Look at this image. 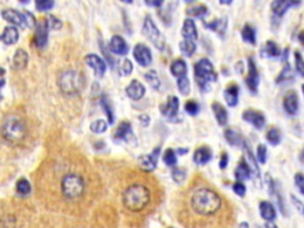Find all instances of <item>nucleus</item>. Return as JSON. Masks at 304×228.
Wrapping results in <instances>:
<instances>
[{"mask_svg": "<svg viewBox=\"0 0 304 228\" xmlns=\"http://www.w3.org/2000/svg\"><path fill=\"white\" fill-rule=\"evenodd\" d=\"M189 208L200 219H213L222 210V197L208 187H198L190 193Z\"/></svg>", "mask_w": 304, "mask_h": 228, "instance_id": "f257e3e1", "label": "nucleus"}, {"mask_svg": "<svg viewBox=\"0 0 304 228\" xmlns=\"http://www.w3.org/2000/svg\"><path fill=\"white\" fill-rule=\"evenodd\" d=\"M58 193L61 200L75 205L81 202L87 194V179L80 170H64L58 178Z\"/></svg>", "mask_w": 304, "mask_h": 228, "instance_id": "f03ea898", "label": "nucleus"}, {"mask_svg": "<svg viewBox=\"0 0 304 228\" xmlns=\"http://www.w3.org/2000/svg\"><path fill=\"white\" fill-rule=\"evenodd\" d=\"M122 201L125 209L132 213H138L147 207L151 201V193L145 184L132 183L123 192Z\"/></svg>", "mask_w": 304, "mask_h": 228, "instance_id": "7ed1b4c3", "label": "nucleus"}, {"mask_svg": "<svg viewBox=\"0 0 304 228\" xmlns=\"http://www.w3.org/2000/svg\"><path fill=\"white\" fill-rule=\"evenodd\" d=\"M28 135V126L20 114H7L1 124V136L7 143L20 144Z\"/></svg>", "mask_w": 304, "mask_h": 228, "instance_id": "20e7f679", "label": "nucleus"}, {"mask_svg": "<svg viewBox=\"0 0 304 228\" xmlns=\"http://www.w3.org/2000/svg\"><path fill=\"white\" fill-rule=\"evenodd\" d=\"M195 80L197 82L198 88L202 92H208L211 88V83L217 80V75L214 70V66L208 58H201L194 66Z\"/></svg>", "mask_w": 304, "mask_h": 228, "instance_id": "39448f33", "label": "nucleus"}, {"mask_svg": "<svg viewBox=\"0 0 304 228\" xmlns=\"http://www.w3.org/2000/svg\"><path fill=\"white\" fill-rule=\"evenodd\" d=\"M57 85L64 95H76L82 88L81 74L75 69H66L58 76Z\"/></svg>", "mask_w": 304, "mask_h": 228, "instance_id": "423d86ee", "label": "nucleus"}, {"mask_svg": "<svg viewBox=\"0 0 304 228\" xmlns=\"http://www.w3.org/2000/svg\"><path fill=\"white\" fill-rule=\"evenodd\" d=\"M301 5V1L295 0H274L271 2V23L274 28L281 24L284 15L287 12L290 7H296Z\"/></svg>", "mask_w": 304, "mask_h": 228, "instance_id": "0eeeda50", "label": "nucleus"}, {"mask_svg": "<svg viewBox=\"0 0 304 228\" xmlns=\"http://www.w3.org/2000/svg\"><path fill=\"white\" fill-rule=\"evenodd\" d=\"M143 32L145 36L153 43V45L158 48L160 50H163L165 47V39H164L163 35L158 30L156 24L153 23L151 17H146L144 21V26H143Z\"/></svg>", "mask_w": 304, "mask_h": 228, "instance_id": "6e6552de", "label": "nucleus"}, {"mask_svg": "<svg viewBox=\"0 0 304 228\" xmlns=\"http://www.w3.org/2000/svg\"><path fill=\"white\" fill-rule=\"evenodd\" d=\"M247 68H249V73H247V77L245 79V83H246L250 92L252 94H257L258 86H259V71H258L257 64L254 63V60L252 57H250L247 61Z\"/></svg>", "mask_w": 304, "mask_h": 228, "instance_id": "1a4fd4ad", "label": "nucleus"}, {"mask_svg": "<svg viewBox=\"0 0 304 228\" xmlns=\"http://www.w3.org/2000/svg\"><path fill=\"white\" fill-rule=\"evenodd\" d=\"M241 117H243L244 122L251 124L257 130H263L264 126L266 124V119L264 114L262 112L255 111V109H246V111H244Z\"/></svg>", "mask_w": 304, "mask_h": 228, "instance_id": "9d476101", "label": "nucleus"}, {"mask_svg": "<svg viewBox=\"0 0 304 228\" xmlns=\"http://www.w3.org/2000/svg\"><path fill=\"white\" fill-rule=\"evenodd\" d=\"M268 192H270L271 196H273L274 198H276L277 206H278L281 213L283 214L284 216H286L287 210H286V207H285V205H284V198H283V195H282L281 187H279V184L277 183L274 179L271 178L270 176H268Z\"/></svg>", "mask_w": 304, "mask_h": 228, "instance_id": "9b49d317", "label": "nucleus"}, {"mask_svg": "<svg viewBox=\"0 0 304 228\" xmlns=\"http://www.w3.org/2000/svg\"><path fill=\"white\" fill-rule=\"evenodd\" d=\"M161 147H157L150 155H143L138 158V164L142 170L144 171H153L157 166L158 157H160Z\"/></svg>", "mask_w": 304, "mask_h": 228, "instance_id": "f8f14e48", "label": "nucleus"}, {"mask_svg": "<svg viewBox=\"0 0 304 228\" xmlns=\"http://www.w3.org/2000/svg\"><path fill=\"white\" fill-rule=\"evenodd\" d=\"M133 56L134 58H136L137 62H138V64H141L142 67L150 66L152 62L151 50L144 44H137L136 47H134Z\"/></svg>", "mask_w": 304, "mask_h": 228, "instance_id": "ddd939ff", "label": "nucleus"}, {"mask_svg": "<svg viewBox=\"0 0 304 228\" xmlns=\"http://www.w3.org/2000/svg\"><path fill=\"white\" fill-rule=\"evenodd\" d=\"M283 107L284 111L289 115H296L300 108V100H298V95L295 90H289L285 94L283 99Z\"/></svg>", "mask_w": 304, "mask_h": 228, "instance_id": "4468645a", "label": "nucleus"}, {"mask_svg": "<svg viewBox=\"0 0 304 228\" xmlns=\"http://www.w3.org/2000/svg\"><path fill=\"white\" fill-rule=\"evenodd\" d=\"M48 34H49V26L47 20L39 21L36 25V32H35V44L37 48H44L48 42Z\"/></svg>", "mask_w": 304, "mask_h": 228, "instance_id": "2eb2a0df", "label": "nucleus"}, {"mask_svg": "<svg viewBox=\"0 0 304 228\" xmlns=\"http://www.w3.org/2000/svg\"><path fill=\"white\" fill-rule=\"evenodd\" d=\"M86 63L93 69L96 76H104L105 71H106V63L104 62L101 57H99L95 53H89V55L86 56Z\"/></svg>", "mask_w": 304, "mask_h": 228, "instance_id": "dca6fc26", "label": "nucleus"}, {"mask_svg": "<svg viewBox=\"0 0 304 228\" xmlns=\"http://www.w3.org/2000/svg\"><path fill=\"white\" fill-rule=\"evenodd\" d=\"M239 92H240V88L236 83H231L226 87V89L223 90V98L225 101L230 107H235L239 103Z\"/></svg>", "mask_w": 304, "mask_h": 228, "instance_id": "f3484780", "label": "nucleus"}, {"mask_svg": "<svg viewBox=\"0 0 304 228\" xmlns=\"http://www.w3.org/2000/svg\"><path fill=\"white\" fill-rule=\"evenodd\" d=\"M182 36L183 39L185 41H192L196 42L197 41V29H196L195 21H194L192 18H187L183 23L182 26Z\"/></svg>", "mask_w": 304, "mask_h": 228, "instance_id": "a211bd4d", "label": "nucleus"}, {"mask_svg": "<svg viewBox=\"0 0 304 228\" xmlns=\"http://www.w3.org/2000/svg\"><path fill=\"white\" fill-rule=\"evenodd\" d=\"M259 213L266 222H273L277 219V210L270 201H262L259 203Z\"/></svg>", "mask_w": 304, "mask_h": 228, "instance_id": "6ab92c4d", "label": "nucleus"}, {"mask_svg": "<svg viewBox=\"0 0 304 228\" xmlns=\"http://www.w3.org/2000/svg\"><path fill=\"white\" fill-rule=\"evenodd\" d=\"M212 158H213L212 150L208 146H201L196 149V151L194 152L193 159L197 165H206L207 163L211 162Z\"/></svg>", "mask_w": 304, "mask_h": 228, "instance_id": "aec40b11", "label": "nucleus"}, {"mask_svg": "<svg viewBox=\"0 0 304 228\" xmlns=\"http://www.w3.org/2000/svg\"><path fill=\"white\" fill-rule=\"evenodd\" d=\"M1 16L5 20H7L11 24H13V25H18V26L26 25L25 17H24L23 13L18 12V11H16V10H12V9L4 10L1 12Z\"/></svg>", "mask_w": 304, "mask_h": 228, "instance_id": "412c9836", "label": "nucleus"}, {"mask_svg": "<svg viewBox=\"0 0 304 228\" xmlns=\"http://www.w3.org/2000/svg\"><path fill=\"white\" fill-rule=\"evenodd\" d=\"M223 136H225V139L227 140V143L232 146L243 147L244 144L246 143V139L241 136L240 132H238L234 128H227L225 131V133H223Z\"/></svg>", "mask_w": 304, "mask_h": 228, "instance_id": "4be33fe9", "label": "nucleus"}, {"mask_svg": "<svg viewBox=\"0 0 304 228\" xmlns=\"http://www.w3.org/2000/svg\"><path fill=\"white\" fill-rule=\"evenodd\" d=\"M243 149H244V151H245V156H246L247 164L251 166L252 173L255 174V176H257L258 181H260V169H259V165H258V163H257V157H255V156L253 155V152H252L251 146H250L249 141H247V140H246V143L244 144Z\"/></svg>", "mask_w": 304, "mask_h": 228, "instance_id": "5701e85b", "label": "nucleus"}, {"mask_svg": "<svg viewBox=\"0 0 304 228\" xmlns=\"http://www.w3.org/2000/svg\"><path fill=\"white\" fill-rule=\"evenodd\" d=\"M126 94L132 100H141L145 94V87L139 81L133 80L126 87Z\"/></svg>", "mask_w": 304, "mask_h": 228, "instance_id": "b1692460", "label": "nucleus"}, {"mask_svg": "<svg viewBox=\"0 0 304 228\" xmlns=\"http://www.w3.org/2000/svg\"><path fill=\"white\" fill-rule=\"evenodd\" d=\"M179 100L176 96H170L166 101V104H164L162 107H161V111H162L163 115L168 118H174L175 115H177L179 113Z\"/></svg>", "mask_w": 304, "mask_h": 228, "instance_id": "393cba45", "label": "nucleus"}, {"mask_svg": "<svg viewBox=\"0 0 304 228\" xmlns=\"http://www.w3.org/2000/svg\"><path fill=\"white\" fill-rule=\"evenodd\" d=\"M109 50L117 55H126L128 53V45L122 36H113L109 42Z\"/></svg>", "mask_w": 304, "mask_h": 228, "instance_id": "a878e982", "label": "nucleus"}, {"mask_svg": "<svg viewBox=\"0 0 304 228\" xmlns=\"http://www.w3.org/2000/svg\"><path fill=\"white\" fill-rule=\"evenodd\" d=\"M251 175H252L251 166L247 164L245 158H241L238 166L235 168V171H234V176H235L236 181L243 182L245 179L251 178Z\"/></svg>", "mask_w": 304, "mask_h": 228, "instance_id": "bb28decb", "label": "nucleus"}, {"mask_svg": "<svg viewBox=\"0 0 304 228\" xmlns=\"http://www.w3.org/2000/svg\"><path fill=\"white\" fill-rule=\"evenodd\" d=\"M204 26L209 30L216 32L220 37H225L226 30H227L228 26V19L226 17L220 18V19H215L211 23H204Z\"/></svg>", "mask_w": 304, "mask_h": 228, "instance_id": "cd10ccee", "label": "nucleus"}, {"mask_svg": "<svg viewBox=\"0 0 304 228\" xmlns=\"http://www.w3.org/2000/svg\"><path fill=\"white\" fill-rule=\"evenodd\" d=\"M295 80V74L294 70H292L291 66L289 63H285V66L282 69L281 73L278 74V76L276 77V81L277 85H283V83H287V82H292Z\"/></svg>", "mask_w": 304, "mask_h": 228, "instance_id": "c85d7f7f", "label": "nucleus"}, {"mask_svg": "<svg viewBox=\"0 0 304 228\" xmlns=\"http://www.w3.org/2000/svg\"><path fill=\"white\" fill-rule=\"evenodd\" d=\"M132 136V127L131 124L127 122H123L122 124L118 126V128L114 132V138L117 140H130V137Z\"/></svg>", "mask_w": 304, "mask_h": 228, "instance_id": "c756f323", "label": "nucleus"}, {"mask_svg": "<svg viewBox=\"0 0 304 228\" xmlns=\"http://www.w3.org/2000/svg\"><path fill=\"white\" fill-rule=\"evenodd\" d=\"M212 109H213L215 119H216L217 124L220 126H225L228 122V113L226 111L225 107L220 103H213L212 105Z\"/></svg>", "mask_w": 304, "mask_h": 228, "instance_id": "7c9ffc66", "label": "nucleus"}, {"mask_svg": "<svg viewBox=\"0 0 304 228\" xmlns=\"http://www.w3.org/2000/svg\"><path fill=\"white\" fill-rule=\"evenodd\" d=\"M29 62V56L28 53L23 49H18L16 52L15 56H13V67L17 70H23Z\"/></svg>", "mask_w": 304, "mask_h": 228, "instance_id": "2f4dec72", "label": "nucleus"}, {"mask_svg": "<svg viewBox=\"0 0 304 228\" xmlns=\"http://www.w3.org/2000/svg\"><path fill=\"white\" fill-rule=\"evenodd\" d=\"M170 71L175 77H177V79H179V77H183V76H187V71H188L187 63H185V61L182 60V58L175 60L170 66Z\"/></svg>", "mask_w": 304, "mask_h": 228, "instance_id": "473e14b6", "label": "nucleus"}, {"mask_svg": "<svg viewBox=\"0 0 304 228\" xmlns=\"http://www.w3.org/2000/svg\"><path fill=\"white\" fill-rule=\"evenodd\" d=\"M18 37H19V32H18L17 29L15 26H7L5 28L4 32L2 35L0 36L1 41L5 43V44L11 45V44H15L16 42L18 41Z\"/></svg>", "mask_w": 304, "mask_h": 228, "instance_id": "72a5a7b5", "label": "nucleus"}, {"mask_svg": "<svg viewBox=\"0 0 304 228\" xmlns=\"http://www.w3.org/2000/svg\"><path fill=\"white\" fill-rule=\"evenodd\" d=\"M241 37L243 41L249 43V44L254 45L257 43V32L255 29L250 24H245L243 30H241Z\"/></svg>", "mask_w": 304, "mask_h": 228, "instance_id": "f704fd0d", "label": "nucleus"}, {"mask_svg": "<svg viewBox=\"0 0 304 228\" xmlns=\"http://www.w3.org/2000/svg\"><path fill=\"white\" fill-rule=\"evenodd\" d=\"M263 53L264 55L268 56V57H271V58H276V57H279L281 56V49H279L278 44H277L276 42L273 41H268L266 42L265 47H264L263 49Z\"/></svg>", "mask_w": 304, "mask_h": 228, "instance_id": "c9c22d12", "label": "nucleus"}, {"mask_svg": "<svg viewBox=\"0 0 304 228\" xmlns=\"http://www.w3.org/2000/svg\"><path fill=\"white\" fill-rule=\"evenodd\" d=\"M266 140L271 145H278L282 140V132L278 127H271L266 132Z\"/></svg>", "mask_w": 304, "mask_h": 228, "instance_id": "e433bc0d", "label": "nucleus"}, {"mask_svg": "<svg viewBox=\"0 0 304 228\" xmlns=\"http://www.w3.org/2000/svg\"><path fill=\"white\" fill-rule=\"evenodd\" d=\"M16 192L21 196H26L31 193V184L26 178H20L16 184Z\"/></svg>", "mask_w": 304, "mask_h": 228, "instance_id": "4c0bfd02", "label": "nucleus"}, {"mask_svg": "<svg viewBox=\"0 0 304 228\" xmlns=\"http://www.w3.org/2000/svg\"><path fill=\"white\" fill-rule=\"evenodd\" d=\"M207 13H208V9H207L206 5H196V6L189 7L187 10V15L190 17L203 18Z\"/></svg>", "mask_w": 304, "mask_h": 228, "instance_id": "58836bf2", "label": "nucleus"}, {"mask_svg": "<svg viewBox=\"0 0 304 228\" xmlns=\"http://www.w3.org/2000/svg\"><path fill=\"white\" fill-rule=\"evenodd\" d=\"M179 49H181L183 55L190 57V56H193L194 53L196 52V42L185 41V39H183V41L179 43Z\"/></svg>", "mask_w": 304, "mask_h": 228, "instance_id": "ea45409f", "label": "nucleus"}, {"mask_svg": "<svg viewBox=\"0 0 304 228\" xmlns=\"http://www.w3.org/2000/svg\"><path fill=\"white\" fill-rule=\"evenodd\" d=\"M177 87L182 95H189L190 93V81L187 76H183L177 79Z\"/></svg>", "mask_w": 304, "mask_h": 228, "instance_id": "a19ab883", "label": "nucleus"}, {"mask_svg": "<svg viewBox=\"0 0 304 228\" xmlns=\"http://www.w3.org/2000/svg\"><path fill=\"white\" fill-rule=\"evenodd\" d=\"M145 80H146L147 83H149L150 86H152L155 89H158V88H160L161 82H160V79H158V75L155 70L147 71V73L145 74Z\"/></svg>", "mask_w": 304, "mask_h": 228, "instance_id": "79ce46f5", "label": "nucleus"}, {"mask_svg": "<svg viewBox=\"0 0 304 228\" xmlns=\"http://www.w3.org/2000/svg\"><path fill=\"white\" fill-rule=\"evenodd\" d=\"M107 126L108 124L105 120L98 119L90 124V131L94 133H104L107 130Z\"/></svg>", "mask_w": 304, "mask_h": 228, "instance_id": "37998d69", "label": "nucleus"}, {"mask_svg": "<svg viewBox=\"0 0 304 228\" xmlns=\"http://www.w3.org/2000/svg\"><path fill=\"white\" fill-rule=\"evenodd\" d=\"M163 160H164V163H165V164L168 165V166L176 165L177 157H176V154H175V151H174L173 149H168L165 152H164Z\"/></svg>", "mask_w": 304, "mask_h": 228, "instance_id": "c03bdc74", "label": "nucleus"}, {"mask_svg": "<svg viewBox=\"0 0 304 228\" xmlns=\"http://www.w3.org/2000/svg\"><path fill=\"white\" fill-rule=\"evenodd\" d=\"M295 68L301 76L304 77V60L302 53L300 52H295Z\"/></svg>", "mask_w": 304, "mask_h": 228, "instance_id": "a18cd8bd", "label": "nucleus"}, {"mask_svg": "<svg viewBox=\"0 0 304 228\" xmlns=\"http://www.w3.org/2000/svg\"><path fill=\"white\" fill-rule=\"evenodd\" d=\"M132 69H133V67H132V63L130 60H124L122 63H120L119 68H118V73H119L122 76H126V75L131 74Z\"/></svg>", "mask_w": 304, "mask_h": 228, "instance_id": "49530a36", "label": "nucleus"}, {"mask_svg": "<svg viewBox=\"0 0 304 228\" xmlns=\"http://www.w3.org/2000/svg\"><path fill=\"white\" fill-rule=\"evenodd\" d=\"M100 103H101L102 108H104V109H105V112H106L107 118H108V120H109V124H112L113 120H114V115H113L112 107L109 106V103H108V100H107L106 96H102Z\"/></svg>", "mask_w": 304, "mask_h": 228, "instance_id": "de8ad7c7", "label": "nucleus"}, {"mask_svg": "<svg viewBox=\"0 0 304 228\" xmlns=\"http://www.w3.org/2000/svg\"><path fill=\"white\" fill-rule=\"evenodd\" d=\"M184 109L188 114L196 115L198 113V112H200V106H198V104L196 103V101L190 100V101H188L187 104H185Z\"/></svg>", "mask_w": 304, "mask_h": 228, "instance_id": "09e8293b", "label": "nucleus"}, {"mask_svg": "<svg viewBox=\"0 0 304 228\" xmlns=\"http://www.w3.org/2000/svg\"><path fill=\"white\" fill-rule=\"evenodd\" d=\"M257 159L262 164L266 163V159H268V147L264 145V144H259L257 147Z\"/></svg>", "mask_w": 304, "mask_h": 228, "instance_id": "8fccbe9b", "label": "nucleus"}, {"mask_svg": "<svg viewBox=\"0 0 304 228\" xmlns=\"http://www.w3.org/2000/svg\"><path fill=\"white\" fill-rule=\"evenodd\" d=\"M171 176H173L175 182H177V183H182V182L185 179V177H187V173H185L184 169L176 168V169H174L173 173H171Z\"/></svg>", "mask_w": 304, "mask_h": 228, "instance_id": "3c124183", "label": "nucleus"}, {"mask_svg": "<svg viewBox=\"0 0 304 228\" xmlns=\"http://www.w3.org/2000/svg\"><path fill=\"white\" fill-rule=\"evenodd\" d=\"M232 189H233L234 194L238 195V196H240V197L245 196V194H246V187H245V184L243 183V182L236 181L235 183L233 184Z\"/></svg>", "mask_w": 304, "mask_h": 228, "instance_id": "603ef678", "label": "nucleus"}, {"mask_svg": "<svg viewBox=\"0 0 304 228\" xmlns=\"http://www.w3.org/2000/svg\"><path fill=\"white\" fill-rule=\"evenodd\" d=\"M295 186L297 187V189L300 190L301 194L304 196V174L297 173L295 175Z\"/></svg>", "mask_w": 304, "mask_h": 228, "instance_id": "864d4df0", "label": "nucleus"}, {"mask_svg": "<svg viewBox=\"0 0 304 228\" xmlns=\"http://www.w3.org/2000/svg\"><path fill=\"white\" fill-rule=\"evenodd\" d=\"M47 24L48 26H49V29H54V30H58V29L62 26V23L60 19H57V18L55 17V16H49V17L47 18Z\"/></svg>", "mask_w": 304, "mask_h": 228, "instance_id": "5fc2aeb1", "label": "nucleus"}, {"mask_svg": "<svg viewBox=\"0 0 304 228\" xmlns=\"http://www.w3.org/2000/svg\"><path fill=\"white\" fill-rule=\"evenodd\" d=\"M53 6L54 1H51V0H38V1H36V7L39 11H48L53 9Z\"/></svg>", "mask_w": 304, "mask_h": 228, "instance_id": "6e6d98bb", "label": "nucleus"}, {"mask_svg": "<svg viewBox=\"0 0 304 228\" xmlns=\"http://www.w3.org/2000/svg\"><path fill=\"white\" fill-rule=\"evenodd\" d=\"M291 201H292V205H294L295 208L297 209L298 213H300L301 215L304 218V203L300 200V198L296 197L295 195H291Z\"/></svg>", "mask_w": 304, "mask_h": 228, "instance_id": "4d7b16f0", "label": "nucleus"}, {"mask_svg": "<svg viewBox=\"0 0 304 228\" xmlns=\"http://www.w3.org/2000/svg\"><path fill=\"white\" fill-rule=\"evenodd\" d=\"M23 15H24V17H25L26 26H28V28H30V29L35 28V26H36V20H35L34 15H32V13H30V12H28V11H25Z\"/></svg>", "mask_w": 304, "mask_h": 228, "instance_id": "13d9d810", "label": "nucleus"}, {"mask_svg": "<svg viewBox=\"0 0 304 228\" xmlns=\"http://www.w3.org/2000/svg\"><path fill=\"white\" fill-rule=\"evenodd\" d=\"M228 160H230V157H228V155L226 154V152H223V154L221 155V158H220V162H219V166H220V169H221V170H225V169L227 168Z\"/></svg>", "mask_w": 304, "mask_h": 228, "instance_id": "bf43d9fd", "label": "nucleus"}, {"mask_svg": "<svg viewBox=\"0 0 304 228\" xmlns=\"http://www.w3.org/2000/svg\"><path fill=\"white\" fill-rule=\"evenodd\" d=\"M297 38H298V41H300L301 44H302L304 47V31H301L300 34H298Z\"/></svg>", "mask_w": 304, "mask_h": 228, "instance_id": "052dcab7", "label": "nucleus"}, {"mask_svg": "<svg viewBox=\"0 0 304 228\" xmlns=\"http://www.w3.org/2000/svg\"><path fill=\"white\" fill-rule=\"evenodd\" d=\"M264 228H278V226L276 224H273V222H266L264 225Z\"/></svg>", "mask_w": 304, "mask_h": 228, "instance_id": "680f3d73", "label": "nucleus"}, {"mask_svg": "<svg viewBox=\"0 0 304 228\" xmlns=\"http://www.w3.org/2000/svg\"><path fill=\"white\" fill-rule=\"evenodd\" d=\"M147 5H152V6H161L163 1H146Z\"/></svg>", "mask_w": 304, "mask_h": 228, "instance_id": "e2e57ef3", "label": "nucleus"}, {"mask_svg": "<svg viewBox=\"0 0 304 228\" xmlns=\"http://www.w3.org/2000/svg\"><path fill=\"white\" fill-rule=\"evenodd\" d=\"M300 160H301V163H302V164H304V147L300 154Z\"/></svg>", "mask_w": 304, "mask_h": 228, "instance_id": "0e129e2a", "label": "nucleus"}, {"mask_svg": "<svg viewBox=\"0 0 304 228\" xmlns=\"http://www.w3.org/2000/svg\"><path fill=\"white\" fill-rule=\"evenodd\" d=\"M250 225L247 224V222H241L240 225H239V228H249Z\"/></svg>", "mask_w": 304, "mask_h": 228, "instance_id": "69168bd1", "label": "nucleus"}, {"mask_svg": "<svg viewBox=\"0 0 304 228\" xmlns=\"http://www.w3.org/2000/svg\"><path fill=\"white\" fill-rule=\"evenodd\" d=\"M302 92H303V94H304V85H302Z\"/></svg>", "mask_w": 304, "mask_h": 228, "instance_id": "338daca9", "label": "nucleus"}, {"mask_svg": "<svg viewBox=\"0 0 304 228\" xmlns=\"http://www.w3.org/2000/svg\"><path fill=\"white\" fill-rule=\"evenodd\" d=\"M257 228H260V227H257Z\"/></svg>", "mask_w": 304, "mask_h": 228, "instance_id": "774afa93", "label": "nucleus"}]
</instances>
